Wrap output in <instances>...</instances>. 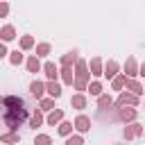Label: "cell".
Masks as SVG:
<instances>
[{
  "instance_id": "20",
  "label": "cell",
  "mask_w": 145,
  "mask_h": 145,
  "mask_svg": "<svg viewBox=\"0 0 145 145\" xmlns=\"http://www.w3.org/2000/svg\"><path fill=\"white\" fill-rule=\"evenodd\" d=\"M41 122H43V116H41V111H34V113H32V118H29V127H34V129H36Z\"/></svg>"
},
{
  "instance_id": "21",
  "label": "cell",
  "mask_w": 145,
  "mask_h": 145,
  "mask_svg": "<svg viewBox=\"0 0 145 145\" xmlns=\"http://www.w3.org/2000/svg\"><path fill=\"white\" fill-rule=\"evenodd\" d=\"M125 84H127V77H125V75H116V77H113V88H116V91H120Z\"/></svg>"
},
{
  "instance_id": "25",
  "label": "cell",
  "mask_w": 145,
  "mask_h": 145,
  "mask_svg": "<svg viewBox=\"0 0 145 145\" xmlns=\"http://www.w3.org/2000/svg\"><path fill=\"white\" fill-rule=\"evenodd\" d=\"M9 61H11V63H14V66H18V63H20V61H23V54H20V52H18V50H14V52H11V54H9Z\"/></svg>"
},
{
  "instance_id": "11",
  "label": "cell",
  "mask_w": 145,
  "mask_h": 145,
  "mask_svg": "<svg viewBox=\"0 0 145 145\" xmlns=\"http://www.w3.org/2000/svg\"><path fill=\"white\" fill-rule=\"evenodd\" d=\"M45 91H48V93L52 95V100L61 95V86H59L57 82H48V84H45Z\"/></svg>"
},
{
  "instance_id": "8",
  "label": "cell",
  "mask_w": 145,
  "mask_h": 145,
  "mask_svg": "<svg viewBox=\"0 0 145 145\" xmlns=\"http://www.w3.org/2000/svg\"><path fill=\"white\" fill-rule=\"evenodd\" d=\"M75 127H77L79 131H88V129H91V120H88L86 116H77V120H75Z\"/></svg>"
},
{
  "instance_id": "14",
  "label": "cell",
  "mask_w": 145,
  "mask_h": 145,
  "mask_svg": "<svg viewBox=\"0 0 145 145\" xmlns=\"http://www.w3.org/2000/svg\"><path fill=\"white\" fill-rule=\"evenodd\" d=\"M118 116H120V120H125V122H127V120H134V118H136V109H120Z\"/></svg>"
},
{
  "instance_id": "16",
  "label": "cell",
  "mask_w": 145,
  "mask_h": 145,
  "mask_svg": "<svg viewBox=\"0 0 145 145\" xmlns=\"http://www.w3.org/2000/svg\"><path fill=\"white\" fill-rule=\"evenodd\" d=\"M0 140H2V143H18L20 136H18L16 131H9V134H0Z\"/></svg>"
},
{
  "instance_id": "3",
  "label": "cell",
  "mask_w": 145,
  "mask_h": 145,
  "mask_svg": "<svg viewBox=\"0 0 145 145\" xmlns=\"http://www.w3.org/2000/svg\"><path fill=\"white\" fill-rule=\"evenodd\" d=\"M122 134H125V138H127V140H129V138H136V136H140V134H143V125H138V122L127 125Z\"/></svg>"
},
{
  "instance_id": "27",
  "label": "cell",
  "mask_w": 145,
  "mask_h": 145,
  "mask_svg": "<svg viewBox=\"0 0 145 145\" xmlns=\"http://www.w3.org/2000/svg\"><path fill=\"white\" fill-rule=\"evenodd\" d=\"M70 131H72V125H70V122H61V125H59V134H61V136H68Z\"/></svg>"
},
{
  "instance_id": "19",
  "label": "cell",
  "mask_w": 145,
  "mask_h": 145,
  "mask_svg": "<svg viewBox=\"0 0 145 145\" xmlns=\"http://www.w3.org/2000/svg\"><path fill=\"white\" fill-rule=\"evenodd\" d=\"M116 72H118V63H116V61H109L106 68H104V75H106V77H116Z\"/></svg>"
},
{
  "instance_id": "5",
  "label": "cell",
  "mask_w": 145,
  "mask_h": 145,
  "mask_svg": "<svg viewBox=\"0 0 145 145\" xmlns=\"http://www.w3.org/2000/svg\"><path fill=\"white\" fill-rule=\"evenodd\" d=\"M118 104L120 106H127V104H138V97L136 95H131V93H120V97H118Z\"/></svg>"
},
{
  "instance_id": "12",
  "label": "cell",
  "mask_w": 145,
  "mask_h": 145,
  "mask_svg": "<svg viewBox=\"0 0 145 145\" xmlns=\"http://www.w3.org/2000/svg\"><path fill=\"white\" fill-rule=\"evenodd\" d=\"M75 59H77V52L72 50V52H68V54L61 57V66H63V68H70V63H72Z\"/></svg>"
},
{
  "instance_id": "31",
  "label": "cell",
  "mask_w": 145,
  "mask_h": 145,
  "mask_svg": "<svg viewBox=\"0 0 145 145\" xmlns=\"http://www.w3.org/2000/svg\"><path fill=\"white\" fill-rule=\"evenodd\" d=\"M66 145H84V138H82V136H70V138L66 140Z\"/></svg>"
},
{
  "instance_id": "1",
  "label": "cell",
  "mask_w": 145,
  "mask_h": 145,
  "mask_svg": "<svg viewBox=\"0 0 145 145\" xmlns=\"http://www.w3.org/2000/svg\"><path fill=\"white\" fill-rule=\"evenodd\" d=\"M29 116L27 102L18 95H0V125L16 131L18 127L25 125Z\"/></svg>"
},
{
  "instance_id": "10",
  "label": "cell",
  "mask_w": 145,
  "mask_h": 145,
  "mask_svg": "<svg viewBox=\"0 0 145 145\" xmlns=\"http://www.w3.org/2000/svg\"><path fill=\"white\" fill-rule=\"evenodd\" d=\"M125 86H127V88L131 91V95H136V97H138V95L143 93V86H140V84H138L136 79H127V84H125Z\"/></svg>"
},
{
  "instance_id": "7",
  "label": "cell",
  "mask_w": 145,
  "mask_h": 145,
  "mask_svg": "<svg viewBox=\"0 0 145 145\" xmlns=\"http://www.w3.org/2000/svg\"><path fill=\"white\" fill-rule=\"evenodd\" d=\"M0 39H2V41H11V39H16V29H14L11 25H5V27L0 29Z\"/></svg>"
},
{
  "instance_id": "9",
  "label": "cell",
  "mask_w": 145,
  "mask_h": 145,
  "mask_svg": "<svg viewBox=\"0 0 145 145\" xmlns=\"http://www.w3.org/2000/svg\"><path fill=\"white\" fill-rule=\"evenodd\" d=\"M43 70H45V75H48V79H50V82H54V79H57V75H59L57 66H54V63H50V61L43 66Z\"/></svg>"
},
{
  "instance_id": "4",
  "label": "cell",
  "mask_w": 145,
  "mask_h": 145,
  "mask_svg": "<svg viewBox=\"0 0 145 145\" xmlns=\"http://www.w3.org/2000/svg\"><path fill=\"white\" fill-rule=\"evenodd\" d=\"M125 72H127V77H129V79L138 75V63H136V59H134V57H129V59L125 61Z\"/></svg>"
},
{
  "instance_id": "18",
  "label": "cell",
  "mask_w": 145,
  "mask_h": 145,
  "mask_svg": "<svg viewBox=\"0 0 145 145\" xmlns=\"http://www.w3.org/2000/svg\"><path fill=\"white\" fill-rule=\"evenodd\" d=\"M70 104H72L75 109H84V106H86V97H84V95H72Z\"/></svg>"
},
{
  "instance_id": "30",
  "label": "cell",
  "mask_w": 145,
  "mask_h": 145,
  "mask_svg": "<svg viewBox=\"0 0 145 145\" xmlns=\"http://www.w3.org/2000/svg\"><path fill=\"white\" fill-rule=\"evenodd\" d=\"M88 91H91V95H100V93H102V86H100V82H93V84L88 86Z\"/></svg>"
},
{
  "instance_id": "24",
  "label": "cell",
  "mask_w": 145,
  "mask_h": 145,
  "mask_svg": "<svg viewBox=\"0 0 145 145\" xmlns=\"http://www.w3.org/2000/svg\"><path fill=\"white\" fill-rule=\"evenodd\" d=\"M32 45H34V39H32V36H23V39H20V48H23V50H29Z\"/></svg>"
},
{
  "instance_id": "22",
  "label": "cell",
  "mask_w": 145,
  "mask_h": 145,
  "mask_svg": "<svg viewBox=\"0 0 145 145\" xmlns=\"http://www.w3.org/2000/svg\"><path fill=\"white\" fill-rule=\"evenodd\" d=\"M113 104V100L109 97V95H100V100H97V106L100 109H106V106H111Z\"/></svg>"
},
{
  "instance_id": "34",
  "label": "cell",
  "mask_w": 145,
  "mask_h": 145,
  "mask_svg": "<svg viewBox=\"0 0 145 145\" xmlns=\"http://www.w3.org/2000/svg\"><path fill=\"white\" fill-rule=\"evenodd\" d=\"M138 75H143V77H145V63L140 66V72H138Z\"/></svg>"
},
{
  "instance_id": "32",
  "label": "cell",
  "mask_w": 145,
  "mask_h": 145,
  "mask_svg": "<svg viewBox=\"0 0 145 145\" xmlns=\"http://www.w3.org/2000/svg\"><path fill=\"white\" fill-rule=\"evenodd\" d=\"M7 11H9V5H5V2H2V5H0V16H5Z\"/></svg>"
},
{
  "instance_id": "23",
  "label": "cell",
  "mask_w": 145,
  "mask_h": 145,
  "mask_svg": "<svg viewBox=\"0 0 145 145\" xmlns=\"http://www.w3.org/2000/svg\"><path fill=\"white\" fill-rule=\"evenodd\" d=\"M61 77H63L66 84H75V79H72V70H70V68H63V70H61Z\"/></svg>"
},
{
  "instance_id": "33",
  "label": "cell",
  "mask_w": 145,
  "mask_h": 145,
  "mask_svg": "<svg viewBox=\"0 0 145 145\" xmlns=\"http://www.w3.org/2000/svg\"><path fill=\"white\" fill-rule=\"evenodd\" d=\"M7 54V48H5V43H0V59Z\"/></svg>"
},
{
  "instance_id": "17",
  "label": "cell",
  "mask_w": 145,
  "mask_h": 145,
  "mask_svg": "<svg viewBox=\"0 0 145 145\" xmlns=\"http://www.w3.org/2000/svg\"><path fill=\"white\" fill-rule=\"evenodd\" d=\"M91 72H93L95 77L104 75V72H102V61H100V59H93V61H91Z\"/></svg>"
},
{
  "instance_id": "2",
  "label": "cell",
  "mask_w": 145,
  "mask_h": 145,
  "mask_svg": "<svg viewBox=\"0 0 145 145\" xmlns=\"http://www.w3.org/2000/svg\"><path fill=\"white\" fill-rule=\"evenodd\" d=\"M86 82H88V72H86V61H84V59H77L75 88H77V91H86Z\"/></svg>"
},
{
  "instance_id": "29",
  "label": "cell",
  "mask_w": 145,
  "mask_h": 145,
  "mask_svg": "<svg viewBox=\"0 0 145 145\" xmlns=\"http://www.w3.org/2000/svg\"><path fill=\"white\" fill-rule=\"evenodd\" d=\"M52 140H50V136H45V134H41V136H36V140H34V145H50Z\"/></svg>"
},
{
  "instance_id": "26",
  "label": "cell",
  "mask_w": 145,
  "mask_h": 145,
  "mask_svg": "<svg viewBox=\"0 0 145 145\" xmlns=\"http://www.w3.org/2000/svg\"><path fill=\"white\" fill-rule=\"evenodd\" d=\"M52 106H54V100H52V97H43V100H41V109H43V111H50Z\"/></svg>"
},
{
  "instance_id": "15",
  "label": "cell",
  "mask_w": 145,
  "mask_h": 145,
  "mask_svg": "<svg viewBox=\"0 0 145 145\" xmlns=\"http://www.w3.org/2000/svg\"><path fill=\"white\" fill-rule=\"evenodd\" d=\"M61 118H63V111H61V109H54V111L48 116V122H50V125H57V122H61Z\"/></svg>"
},
{
  "instance_id": "13",
  "label": "cell",
  "mask_w": 145,
  "mask_h": 145,
  "mask_svg": "<svg viewBox=\"0 0 145 145\" xmlns=\"http://www.w3.org/2000/svg\"><path fill=\"white\" fill-rule=\"evenodd\" d=\"M27 70H29V72H39V70H41V63H39V59H36V54L27 59Z\"/></svg>"
},
{
  "instance_id": "28",
  "label": "cell",
  "mask_w": 145,
  "mask_h": 145,
  "mask_svg": "<svg viewBox=\"0 0 145 145\" xmlns=\"http://www.w3.org/2000/svg\"><path fill=\"white\" fill-rule=\"evenodd\" d=\"M48 52H50V45H48V43L36 45V57H43V54H48Z\"/></svg>"
},
{
  "instance_id": "6",
  "label": "cell",
  "mask_w": 145,
  "mask_h": 145,
  "mask_svg": "<svg viewBox=\"0 0 145 145\" xmlns=\"http://www.w3.org/2000/svg\"><path fill=\"white\" fill-rule=\"evenodd\" d=\"M43 91H45V84H41V82H32L29 84V93L34 97H41L43 100Z\"/></svg>"
}]
</instances>
